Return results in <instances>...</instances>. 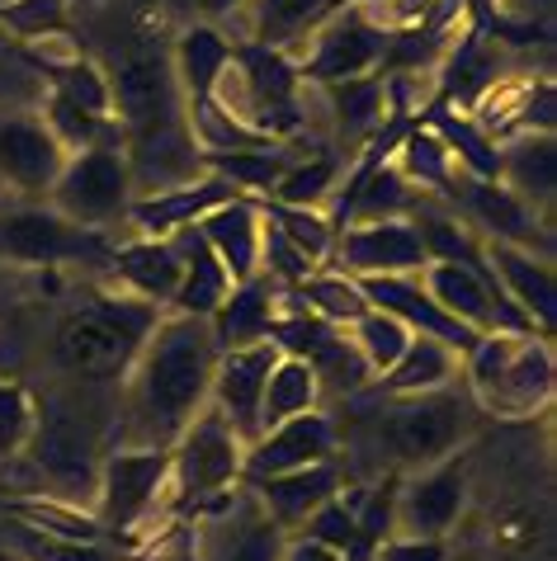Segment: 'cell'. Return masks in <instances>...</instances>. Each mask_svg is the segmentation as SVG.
Here are the masks:
<instances>
[{"mask_svg":"<svg viewBox=\"0 0 557 561\" xmlns=\"http://www.w3.org/2000/svg\"><path fill=\"white\" fill-rule=\"evenodd\" d=\"M448 204L458 208V217H468V227L477 222L487 231L491 241H501V245H520V251H553V241H548V231L534 222V208L530 204H520L515 194L505 190L501 180H477L468 175V170H448V180H444V190H440Z\"/></svg>","mask_w":557,"mask_h":561,"instance_id":"10","label":"cell"},{"mask_svg":"<svg viewBox=\"0 0 557 561\" xmlns=\"http://www.w3.org/2000/svg\"><path fill=\"white\" fill-rule=\"evenodd\" d=\"M327 90L336 100V123L345 137H364L383 123V104H388L383 76H354V81H336Z\"/></svg>","mask_w":557,"mask_h":561,"instance_id":"34","label":"cell"},{"mask_svg":"<svg viewBox=\"0 0 557 561\" xmlns=\"http://www.w3.org/2000/svg\"><path fill=\"white\" fill-rule=\"evenodd\" d=\"M468 434H473V397L454 392V387H440V392L401 397L393 407H383L364 425V444L388 448L393 472L397 467L425 472V467L454 458Z\"/></svg>","mask_w":557,"mask_h":561,"instance_id":"3","label":"cell"},{"mask_svg":"<svg viewBox=\"0 0 557 561\" xmlns=\"http://www.w3.org/2000/svg\"><path fill=\"white\" fill-rule=\"evenodd\" d=\"M345 5V0H260V48H278L293 34L312 28Z\"/></svg>","mask_w":557,"mask_h":561,"instance_id":"37","label":"cell"},{"mask_svg":"<svg viewBox=\"0 0 557 561\" xmlns=\"http://www.w3.org/2000/svg\"><path fill=\"white\" fill-rule=\"evenodd\" d=\"M331 255L340 264V274L350 278H374V274H421L425 270V245L416 237V227L407 217L397 222H354L340 227V237L331 241Z\"/></svg>","mask_w":557,"mask_h":561,"instance_id":"15","label":"cell"},{"mask_svg":"<svg viewBox=\"0 0 557 561\" xmlns=\"http://www.w3.org/2000/svg\"><path fill=\"white\" fill-rule=\"evenodd\" d=\"M407 180H421L425 190H444V180H448V170H454V156H448V147L440 142V133H430V128H411L407 137H401V147H397V161H393Z\"/></svg>","mask_w":557,"mask_h":561,"instance_id":"38","label":"cell"},{"mask_svg":"<svg viewBox=\"0 0 557 561\" xmlns=\"http://www.w3.org/2000/svg\"><path fill=\"white\" fill-rule=\"evenodd\" d=\"M274 364H278L274 340H260V345L218 354V373H213L208 401L223 411V420L237 430V439L246 448L260 439V397H265V382H270Z\"/></svg>","mask_w":557,"mask_h":561,"instance_id":"16","label":"cell"},{"mask_svg":"<svg viewBox=\"0 0 557 561\" xmlns=\"http://www.w3.org/2000/svg\"><path fill=\"white\" fill-rule=\"evenodd\" d=\"M293 298H303L312 317L331 321V325H354L368 311L360 284H354L350 274H340V270H331V274H307L303 284L293 288Z\"/></svg>","mask_w":557,"mask_h":561,"instance_id":"33","label":"cell"},{"mask_svg":"<svg viewBox=\"0 0 557 561\" xmlns=\"http://www.w3.org/2000/svg\"><path fill=\"white\" fill-rule=\"evenodd\" d=\"M161 495H175V486H170V448H114L100 462L95 519L100 528H114L118 538H133L137 524L151 519Z\"/></svg>","mask_w":557,"mask_h":561,"instance_id":"8","label":"cell"},{"mask_svg":"<svg viewBox=\"0 0 557 561\" xmlns=\"http://www.w3.org/2000/svg\"><path fill=\"white\" fill-rule=\"evenodd\" d=\"M251 495L278 524V534L293 538L321 505L340 495V467L336 462H312V467H298V472H278V477L255 481Z\"/></svg>","mask_w":557,"mask_h":561,"instance_id":"18","label":"cell"},{"mask_svg":"<svg viewBox=\"0 0 557 561\" xmlns=\"http://www.w3.org/2000/svg\"><path fill=\"white\" fill-rule=\"evenodd\" d=\"M0 510L10 519H20L29 528L48 538H61V542H100L104 528L95 514H86L81 505H67V501H53V495H20V501H0Z\"/></svg>","mask_w":557,"mask_h":561,"instance_id":"30","label":"cell"},{"mask_svg":"<svg viewBox=\"0 0 557 561\" xmlns=\"http://www.w3.org/2000/svg\"><path fill=\"white\" fill-rule=\"evenodd\" d=\"M0 24L14 28L20 38H43L67 24V0H5L0 5Z\"/></svg>","mask_w":557,"mask_h":561,"instance_id":"43","label":"cell"},{"mask_svg":"<svg viewBox=\"0 0 557 561\" xmlns=\"http://www.w3.org/2000/svg\"><path fill=\"white\" fill-rule=\"evenodd\" d=\"M241 458H246V444L223 420V411L218 407L198 411L190 420V430H184L175 439V448H170V486H175L180 514L218 501V495H227L237 486Z\"/></svg>","mask_w":557,"mask_h":561,"instance_id":"5","label":"cell"},{"mask_svg":"<svg viewBox=\"0 0 557 561\" xmlns=\"http://www.w3.org/2000/svg\"><path fill=\"white\" fill-rule=\"evenodd\" d=\"M278 561H340V552L321 548V542H312V538H288Z\"/></svg>","mask_w":557,"mask_h":561,"instance_id":"47","label":"cell"},{"mask_svg":"<svg viewBox=\"0 0 557 561\" xmlns=\"http://www.w3.org/2000/svg\"><path fill=\"white\" fill-rule=\"evenodd\" d=\"M468 387L491 415H534L553 397L548 335H482L468 354Z\"/></svg>","mask_w":557,"mask_h":561,"instance_id":"4","label":"cell"},{"mask_svg":"<svg viewBox=\"0 0 557 561\" xmlns=\"http://www.w3.org/2000/svg\"><path fill=\"white\" fill-rule=\"evenodd\" d=\"M255 213L265 217V222L278 231V237H288L307 260H321V255H331V241H336V231L331 222L321 217L317 208H293V204H274V198H260Z\"/></svg>","mask_w":557,"mask_h":561,"instance_id":"35","label":"cell"},{"mask_svg":"<svg viewBox=\"0 0 557 561\" xmlns=\"http://www.w3.org/2000/svg\"><path fill=\"white\" fill-rule=\"evenodd\" d=\"M293 538H312V542H321V548H331V552L345 557L354 548V501H340V495H336V501L321 505Z\"/></svg>","mask_w":557,"mask_h":561,"instance_id":"44","label":"cell"},{"mask_svg":"<svg viewBox=\"0 0 557 561\" xmlns=\"http://www.w3.org/2000/svg\"><path fill=\"white\" fill-rule=\"evenodd\" d=\"M180 5H190L198 14H208V20H218V14H231L241 5V0H180Z\"/></svg>","mask_w":557,"mask_h":561,"instance_id":"48","label":"cell"},{"mask_svg":"<svg viewBox=\"0 0 557 561\" xmlns=\"http://www.w3.org/2000/svg\"><path fill=\"white\" fill-rule=\"evenodd\" d=\"M0 561H24V557L14 552V548H5V542H0Z\"/></svg>","mask_w":557,"mask_h":561,"instance_id":"49","label":"cell"},{"mask_svg":"<svg viewBox=\"0 0 557 561\" xmlns=\"http://www.w3.org/2000/svg\"><path fill=\"white\" fill-rule=\"evenodd\" d=\"M114 274L128 284L137 298L151 302V307H161L175 298V288H180V274H184V264H180V251H175V241H133V245H118L114 251Z\"/></svg>","mask_w":557,"mask_h":561,"instance_id":"26","label":"cell"},{"mask_svg":"<svg viewBox=\"0 0 557 561\" xmlns=\"http://www.w3.org/2000/svg\"><path fill=\"white\" fill-rule=\"evenodd\" d=\"M388 28L374 24L360 5H340L317 34V53L303 61L307 81L336 85V81H354V76H368L388 53Z\"/></svg>","mask_w":557,"mask_h":561,"instance_id":"12","label":"cell"},{"mask_svg":"<svg viewBox=\"0 0 557 561\" xmlns=\"http://www.w3.org/2000/svg\"><path fill=\"white\" fill-rule=\"evenodd\" d=\"M350 331H354V335H350L354 350L364 354V364H368V373H374V378H378V373H388L397 358L407 354V345H411V331H407V325H401L397 317H388V311H374V307H368L364 317L350 325Z\"/></svg>","mask_w":557,"mask_h":561,"instance_id":"36","label":"cell"},{"mask_svg":"<svg viewBox=\"0 0 557 561\" xmlns=\"http://www.w3.org/2000/svg\"><path fill=\"white\" fill-rule=\"evenodd\" d=\"M553 180H557V151L553 133H520L515 142L501 147V184L520 204H553Z\"/></svg>","mask_w":557,"mask_h":561,"instance_id":"27","label":"cell"},{"mask_svg":"<svg viewBox=\"0 0 557 561\" xmlns=\"http://www.w3.org/2000/svg\"><path fill=\"white\" fill-rule=\"evenodd\" d=\"M374 561H448V552H444V542H435V538H401V534H393L374 552Z\"/></svg>","mask_w":557,"mask_h":561,"instance_id":"46","label":"cell"},{"mask_svg":"<svg viewBox=\"0 0 557 561\" xmlns=\"http://www.w3.org/2000/svg\"><path fill=\"white\" fill-rule=\"evenodd\" d=\"M38 67L48 71V81H53V95H57V100L76 104V108H81V114H90V118H114V90H110V76H104L95 61H86V57L48 61V57H38Z\"/></svg>","mask_w":557,"mask_h":561,"instance_id":"31","label":"cell"},{"mask_svg":"<svg viewBox=\"0 0 557 561\" xmlns=\"http://www.w3.org/2000/svg\"><path fill=\"white\" fill-rule=\"evenodd\" d=\"M194 227L213 245V255L223 260L231 284H246L251 274H260V213L251 198H231V204L213 208L208 217H198Z\"/></svg>","mask_w":557,"mask_h":561,"instance_id":"24","label":"cell"},{"mask_svg":"<svg viewBox=\"0 0 557 561\" xmlns=\"http://www.w3.org/2000/svg\"><path fill=\"white\" fill-rule=\"evenodd\" d=\"M128 373V420L118 430L123 448H175L190 420L208 407L213 373H218L208 321L180 311L157 321Z\"/></svg>","mask_w":557,"mask_h":561,"instance_id":"1","label":"cell"},{"mask_svg":"<svg viewBox=\"0 0 557 561\" xmlns=\"http://www.w3.org/2000/svg\"><path fill=\"white\" fill-rule=\"evenodd\" d=\"M354 284H360L364 302L374 311H388V317H397L411 335L440 340V345L454 350L458 358H468L477 345H482V335L448 317V311L421 288V278H416V274H374V278H354Z\"/></svg>","mask_w":557,"mask_h":561,"instance_id":"11","label":"cell"},{"mask_svg":"<svg viewBox=\"0 0 557 561\" xmlns=\"http://www.w3.org/2000/svg\"><path fill=\"white\" fill-rule=\"evenodd\" d=\"M48 133L61 142V151L67 147H81V151H90V147H118V137H114V118H90V114H81L76 104H67V100H48Z\"/></svg>","mask_w":557,"mask_h":561,"instance_id":"41","label":"cell"},{"mask_svg":"<svg viewBox=\"0 0 557 561\" xmlns=\"http://www.w3.org/2000/svg\"><path fill=\"white\" fill-rule=\"evenodd\" d=\"M231 61V43L218 34V28H184L180 43H175V76L184 85V95H190V108L208 104L213 90H218L223 71Z\"/></svg>","mask_w":557,"mask_h":561,"instance_id":"28","label":"cell"},{"mask_svg":"<svg viewBox=\"0 0 557 561\" xmlns=\"http://www.w3.org/2000/svg\"><path fill=\"white\" fill-rule=\"evenodd\" d=\"M0 514H5V510H0Z\"/></svg>","mask_w":557,"mask_h":561,"instance_id":"50","label":"cell"},{"mask_svg":"<svg viewBox=\"0 0 557 561\" xmlns=\"http://www.w3.org/2000/svg\"><path fill=\"white\" fill-rule=\"evenodd\" d=\"M198 165H208L218 180H227L231 190H251L265 198L278 175L288 170V156L278 147H251V151H198Z\"/></svg>","mask_w":557,"mask_h":561,"instance_id":"32","label":"cell"},{"mask_svg":"<svg viewBox=\"0 0 557 561\" xmlns=\"http://www.w3.org/2000/svg\"><path fill=\"white\" fill-rule=\"evenodd\" d=\"M53 213H61L76 227L95 231L100 222H114L133 208V165L123 147H90L67 156L61 175L53 180Z\"/></svg>","mask_w":557,"mask_h":561,"instance_id":"7","label":"cell"},{"mask_svg":"<svg viewBox=\"0 0 557 561\" xmlns=\"http://www.w3.org/2000/svg\"><path fill=\"white\" fill-rule=\"evenodd\" d=\"M487 264L497 274V284L510 302H515L538 335H553V317H557V298H553V264L534 251L520 245H501L487 241Z\"/></svg>","mask_w":557,"mask_h":561,"instance_id":"19","label":"cell"},{"mask_svg":"<svg viewBox=\"0 0 557 561\" xmlns=\"http://www.w3.org/2000/svg\"><path fill=\"white\" fill-rule=\"evenodd\" d=\"M231 198H241V194L231 190L227 180L208 175V180H198V184L190 180V184H175V190H161V194H151V198H133L128 217L143 227L147 241H166V237H175V231L194 227L198 217H208L213 208L231 204Z\"/></svg>","mask_w":557,"mask_h":561,"instance_id":"20","label":"cell"},{"mask_svg":"<svg viewBox=\"0 0 557 561\" xmlns=\"http://www.w3.org/2000/svg\"><path fill=\"white\" fill-rule=\"evenodd\" d=\"M336 454H340V434L331 415H321V411L293 415L284 425L265 430L246 448L241 486H255V481L278 477V472H298V467H312V462H336Z\"/></svg>","mask_w":557,"mask_h":561,"instance_id":"13","label":"cell"},{"mask_svg":"<svg viewBox=\"0 0 557 561\" xmlns=\"http://www.w3.org/2000/svg\"><path fill=\"white\" fill-rule=\"evenodd\" d=\"M416 204H421L416 184L388 161V165L368 170L364 180H350V184H345V194H340V204H336V222H331V227L397 222V217H411Z\"/></svg>","mask_w":557,"mask_h":561,"instance_id":"25","label":"cell"},{"mask_svg":"<svg viewBox=\"0 0 557 561\" xmlns=\"http://www.w3.org/2000/svg\"><path fill=\"white\" fill-rule=\"evenodd\" d=\"M260 264H270V278H278L284 288H298L303 278L312 274V260H307L288 237H278L265 217H260Z\"/></svg>","mask_w":557,"mask_h":561,"instance_id":"45","label":"cell"},{"mask_svg":"<svg viewBox=\"0 0 557 561\" xmlns=\"http://www.w3.org/2000/svg\"><path fill=\"white\" fill-rule=\"evenodd\" d=\"M463 501H468V467L463 458H444L416 477H401L397 486V534L401 538H435L458 524Z\"/></svg>","mask_w":557,"mask_h":561,"instance_id":"14","label":"cell"},{"mask_svg":"<svg viewBox=\"0 0 557 561\" xmlns=\"http://www.w3.org/2000/svg\"><path fill=\"white\" fill-rule=\"evenodd\" d=\"M151 325H157V307L151 302L90 293V298H81L57 317L53 364L86 382H114L143 354Z\"/></svg>","mask_w":557,"mask_h":561,"instance_id":"2","label":"cell"},{"mask_svg":"<svg viewBox=\"0 0 557 561\" xmlns=\"http://www.w3.org/2000/svg\"><path fill=\"white\" fill-rule=\"evenodd\" d=\"M0 260L10 264H110L114 251L100 231L76 227L53 208H14L0 213Z\"/></svg>","mask_w":557,"mask_h":561,"instance_id":"9","label":"cell"},{"mask_svg":"<svg viewBox=\"0 0 557 561\" xmlns=\"http://www.w3.org/2000/svg\"><path fill=\"white\" fill-rule=\"evenodd\" d=\"M34 420H38L34 397H29L20 382H0V467L24 454L29 434H34Z\"/></svg>","mask_w":557,"mask_h":561,"instance_id":"42","label":"cell"},{"mask_svg":"<svg viewBox=\"0 0 557 561\" xmlns=\"http://www.w3.org/2000/svg\"><path fill=\"white\" fill-rule=\"evenodd\" d=\"M274 307H278V298H274V278L270 274H251L246 284H231L223 307L208 317V331H213V345H218V354L270 340Z\"/></svg>","mask_w":557,"mask_h":561,"instance_id":"21","label":"cell"},{"mask_svg":"<svg viewBox=\"0 0 557 561\" xmlns=\"http://www.w3.org/2000/svg\"><path fill=\"white\" fill-rule=\"evenodd\" d=\"M491 76H497V61H491V53L482 48V38L468 34L458 43V53L448 57V71H444V95L440 100H468L477 104V95L482 90H491Z\"/></svg>","mask_w":557,"mask_h":561,"instance_id":"40","label":"cell"},{"mask_svg":"<svg viewBox=\"0 0 557 561\" xmlns=\"http://www.w3.org/2000/svg\"><path fill=\"white\" fill-rule=\"evenodd\" d=\"M170 241H175L180 264H184L180 288H175V298H170V307H175L180 317H204L208 321L231 293V274L223 270V260L213 255V245L198 237V227H184Z\"/></svg>","mask_w":557,"mask_h":561,"instance_id":"23","label":"cell"},{"mask_svg":"<svg viewBox=\"0 0 557 561\" xmlns=\"http://www.w3.org/2000/svg\"><path fill=\"white\" fill-rule=\"evenodd\" d=\"M24 462L34 467L43 495L67 505L95 501L100 495V448L90 439L86 425H76L67 411H48L34 420V434L24 444Z\"/></svg>","mask_w":557,"mask_h":561,"instance_id":"6","label":"cell"},{"mask_svg":"<svg viewBox=\"0 0 557 561\" xmlns=\"http://www.w3.org/2000/svg\"><path fill=\"white\" fill-rule=\"evenodd\" d=\"M336 170H340L336 156H312V161H303V165H288L265 198H274V204H293V208H317L321 198L331 194Z\"/></svg>","mask_w":557,"mask_h":561,"instance_id":"39","label":"cell"},{"mask_svg":"<svg viewBox=\"0 0 557 561\" xmlns=\"http://www.w3.org/2000/svg\"><path fill=\"white\" fill-rule=\"evenodd\" d=\"M67 165V151L38 118H0V180L24 194H48Z\"/></svg>","mask_w":557,"mask_h":561,"instance_id":"17","label":"cell"},{"mask_svg":"<svg viewBox=\"0 0 557 561\" xmlns=\"http://www.w3.org/2000/svg\"><path fill=\"white\" fill-rule=\"evenodd\" d=\"M454 373H458V354L454 350H444L440 340H430V335H411L407 354H401L388 373H378V378L368 382L364 392H354V397H383V401L425 397V392H440V387L454 382Z\"/></svg>","mask_w":557,"mask_h":561,"instance_id":"22","label":"cell"},{"mask_svg":"<svg viewBox=\"0 0 557 561\" xmlns=\"http://www.w3.org/2000/svg\"><path fill=\"white\" fill-rule=\"evenodd\" d=\"M317 401H321V387H317L312 364H307V358H293V354H278V364L270 368L265 397H260V434L284 425L293 415L317 411Z\"/></svg>","mask_w":557,"mask_h":561,"instance_id":"29","label":"cell"}]
</instances>
